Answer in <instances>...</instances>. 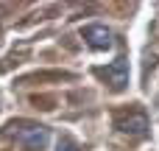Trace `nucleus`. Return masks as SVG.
<instances>
[{
	"label": "nucleus",
	"instance_id": "obj_4",
	"mask_svg": "<svg viewBox=\"0 0 159 151\" xmlns=\"http://www.w3.org/2000/svg\"><path fill=\"white\" fill-rule=\"evenodd\" d=\"M81 36H84V42H87L92 50H109V48L115 45V34H112L106 25H101V22H95V25H84Z\"/></svg>",
	"mask_w": 159,
	"mask_h": 151
},
{
	"label": "nucleus",
	"instance_id": "obj_2",
	"mask_svg": "<svg viewBox=\"0 0 159 151\" xmlns=\"http://www.w3.org/2000/svg\"><path fill=\"white\" fill-rule=\"evenodd\" d=\"M115 129L120 134H129V137H145L151 123H148V115L143 109H131V112H123L115 118Z\"/></svg>",
	"mask_w": 159,
	"mask_h": 151
},
{
	"label": "nucleus",
	"instance_id": "obj_1",
	"mask_svg": "<svg viewBox=\"0 0 159 151\" xmlns=\"http://www.w3.org/2000/svg\"><path fill=\"white\" fill-rule=\"evenodd\" d=\"M0 137H17V143H20L22 149L42 151L48 143H50V129H48V126H39V123H28V120H22V123H11V126H6V129L0 132Z\"/></svg>",
	"mask_w": 159,
	"mask_h": 151
},
{
	"label": "nucleus",
	"instance_id": "obj_3",
	"mask_svg": "<svg viewBox=\"0 0 159 151\" xmlns=\"http://www.w3.org/2000/svg\"><path fill=\"white\" fill-rule=\"evenodd\" d=\"M95 76H98V78H103L115 92H120V90H126V84H129V59H126V56H117L112 64L98 67V70H95Z\"/></svg>",
	"mask_w": 159,
	"mask_h": 151
},
{
	"label": "nucleus",
	"instance_id": "obj_5",
	"mask_svg": "<svg viewBox=\"0 0 159 151\" xmlns=\"http://www.w3.org/2000/svg\"><path fill=\"white\" fill-rule=\"evenodd\" d=\"M56 151H84V149H81V146H78V143H75V140H73L70 134H64V137L59 140V146H56Z\"/></svg>",
	"mask_w": 159,
	"mask_h": 151
}]
</instances>
